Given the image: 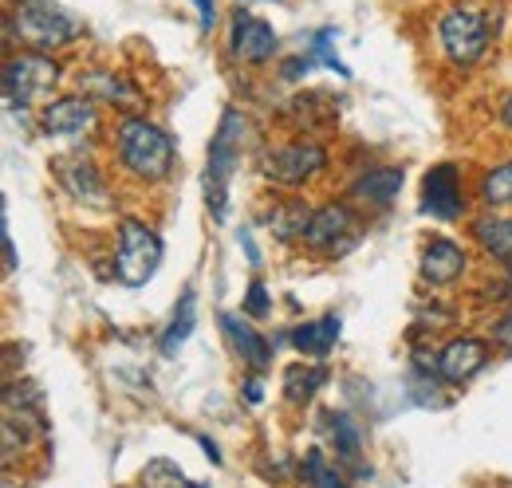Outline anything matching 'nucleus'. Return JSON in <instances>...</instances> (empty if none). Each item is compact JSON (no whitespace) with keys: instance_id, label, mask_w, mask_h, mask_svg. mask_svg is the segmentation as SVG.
<instances>
[{"instance_id":"f257e3e1","label":"nucleus","mask_w":512,"mask_h":488,"mask_svg":"<svg viewBox=\"0 0 512 488\" xmlns=\"http://www.w3.org/2000/svg\"><path fill=\"white\" fill-rule=\"evenodd\" d=\"M245 130L249 122L237 107H229L221 122H217V134L209 142V162H205V205L217 221H225V205H229V182L241 166V146H245Z\"/></svg>"},{"instance_id":"f03ea898","label":"nucleus","mask_w":512,"mask_h":488,"mask_svg":"<svg viewBox=\"0 0 512 488\" xmlns=\"http://www.w3.org/2000/svg\"><path fill=\"white\" fill-rule=\"evenodd\" d=\"M119 158L134 178L162 182L174 170V142L162 126H154L142 115H130L119 122Z\"/></svg>"},{"instance_id":"7ed1b4c3","label":"nucleus","mask_w":512,"mask_h":488,"mask_svg":"<svg viewBox=\"0 0 512 488\" xmlns=\"http://www.w3.org/2000/svg\"><path fill=\"white\" fill-rule=\"evenodd\" d=\"M12 32L20 36V44H28V52H60L67 44H75L83 36V24L52 0H24L12 12Z\"/></svg>"},{"instance_id":"20e7f679","label":"nucleus","mask_w":512,"mask_h":488,"mask_svg":"<svg viewBox=\"0 0 512 488\" xmlns=\"http://www.w3.org/2000/svg\"><path fill=\"white\" fill-rule=\"evenodd\" d=\"M158 264H162V241H158V233L150 225L127 217L119 225V252H115V276H119V284L142 288L146 280H154Z\"/></svg>"},{"instance_id":"39448f33","label":"nucleus","mask_w":512,"mask_h":488,"mask_svg":"<svg viewBox=\"0 0 512 488\" xmlns=\"http://www.w3.org/2000/svg\"><path fill=\"white\" fill-rule=\"evenodd\" d=\"M60 79V63L48 52H28V56H12L4 67V99L8 107H28L40 103Z\"/></svg>"},{"instance_id":"423d86ee","label":"nucleus","mask_w":512,"mask_h":488,"mask_svg":"<svg viewBox=\"0 0 512 488\" xmlns=\"http://www.w3.org/2000/svg\"><path fill=\"white\" fill-rule=\"evenodd\" d=\"M438 44L457 67H469L485 56L489 48V24L473 8H449L438 20Z\"/></svg>"},{"instance_id":"0eeeda50","label":"nucleus","mask_w":512,"mask_h":488,"mask_svg":"<svg viewBox=\"0 0 512 488\" xmlns=\"http://www.w3.org/2000/svg\"><path fill=\"white\" fill-rule=\"evenodd\" d=\"M323 166H327V150L320 142H280L260 158V174L276 185L312 182Z\"/></svg>"},{"instance_id":"6e6552de","label":"nucleus","mask_w":512,"mask_h":488,"mask_svg":"<svg viewBox=\"0 0 512 488\" xmlns=\"http://www.w3.org/2000/svg\"><path fill=\"white\" fill-rule=\"evenodd\" d=\"M355 241H359V217L339 201L320 205L308 221V233H304V244L320 256H343L355 248Z\"/></svg>"},{"instance_id":"1a4fd4ad","label":"nucleus","mask_w":512,"mask_h":488,"mask_svg":"<svg viewBox=\"0 0 512 488\" xmlns=\"http://www.w3.org/2000/svg\"><path fill=\"white\" fill-rule=\"evenodd\" d=\"M280 48V36L268 20H260L253 12H241L233 16V28H229V52L245 63H268Z\"/></svg>"},{"instance_id":"9d476101","label":"nucleus","mask_w":512,"mask_h":488,"mask_svg":"<svg viewBox=\"0 0 512 488\" xmlns=\"http://www.w3.org/2000/svg\"><path fill=\"white\" fill-rule=\"evenodd\" d=\"M422 209L430 217H438V221L461 217L465 197H461V174H457V166L442 162V166H434L426 174V182H422Z\"/></svg>"},{"instance_id":"9b49d317","label":"nucleus","mask_w":512,"mask_h":488,"mask_svg":"<svg viewBox=\"0 0 512 488\" xmlns=\"http://www.w3.org/2000/svg\"><path fill=\"white\" fill-rule=\"evenodd\" d=\"M95 122H99L95 103H91V99H79V95L48 103V107H44V115H40L44 134H52V138H79V134L95 130Z\"/></svg>"},{"instance_id":"f8f14e48","label":"nucleus","mask_w":512,"mask_h":488,"mask_svg":"<svg viewBox=\"0 0 512 488\" xmlns=\"http://www.w3.org/2000/svg\"><path fill=\"white\" fill-rule=\"evenodd\" d=\"M56 174H60V185H64L75 201H83V205H91V209H107V205H111L107 182H103V174L95 170L91 158H60Z\"/></svg>"},{"instance_id":"ddd939ff","label":"nucleus","mask_w":512,"mask_h":488,"mask_svg":"<svg viewBox=\"0 0 512 488\" xmlns=\"http://www.w3.org/2000/svg\"><path fill=\"white\" fill-rule=\"evenodd\" d=\"M485 359H489L485 343L461 335V339H449L446 347H442V355H438V374L446 378L449 386H461V382H469V378L485 366Z\"/></svg>"},{"instance_id":"4468645a","label":"nucleus","mask_w":512,"mask_h":488,"mask_svg":"<svg viewBox=\"0 0 512 488\" xmlns=\"http://www.w3.org/2000/svg\"><path fill=\"white\" fill-rule=\"evenodd\" d=\"M461 272H465V252H461V244L457 241L438 237V241H430L426 248H422V280H426V284L446 288V284H453Z\"/></svg>"},{"instance_id":"2eb2a0df","label":"nucleus","mask_w":512,"mask_h":488,"mask_svg":"<svg viewBox=\"0 0 512 488\" xmlns=\"http://www.w3.org/2000/svg\"><path fill=\"white\" fill-rule=\"evenodd\" d=\"M221 327H225V335H229V343H233V351H237V359L241 363H249L253 370H264V366L272 363V347H268V339L253 331L241 315H221Z\"/></svg>"},{"instance_id":"dca6fc26","label":"nucleus","mask_w":512,"mask_h":488,"mask_svg":"<svg viewBox=\"0 0 512 488\" xmlns=\"http://www.w3.org/2000/svg\"><path fill=\"white\" fill-rule=\"evenodd\" d=\"M312 213H316V209H308V201L292 197V201L272 205V209H268V217H264V225H268V233H272L276 241L292 244V241H304Z\"/></svg>"},{"instance_id":"f3484780","label":"nucleus","mask_w":512,"mask_h":488,"mask_svg":"<svg viewBox=\"0 0 512 488\" xmlns=\"http://www.w3.org/2000/svg\"><path fill=\"white\" fill-rule=\"evenodd\" d=\"M339 331H343L339 315H323L316 323H300V327L292 331V343H296V351H304L308 359H327L331 347H335V339H339Z\"/></svg>"},{"instance_id":"a211bd4d","label":"nucleus","mask_w":512,"mask_h":488,"mask_svg":"<svg viewBox=\"0 0 512 488\" xmlns=\"http://www.w3.org/2000/svg\"><path fill=\"white\" fill-rule=\"evenodd\" d=\"M398 189H402V170H371L351 185V197L371 209H386L398 197Z\"/></svg>"},{"instance_id":"6ab92c4d","label":"nucleus","mask_w":512,"mask_h":488,"mask_svg":"<svg viewBox=\"0 0 512 488\" xmlns=\"http://www.w3.org/2000/svg\"><path fill=\"white\" fill-rule=\"evenodd\" d=\"M327 429H331V437H335L339 461H343V465H351L359 477H371V465H367V469L359 465V445H363V437H359V426L351 422V414L331 410V414H327Z\"/></svg>"},{"instance_id":"aec40b11","label":"nucleus","mask_w":512,"mask_h":488,"mask_svg":"<svg viewBox=\"0 0 512 488\" xmlns=\"http://www.w3.org/2000/svg\"><path fill=\"white\" fill-rule=\"evenodd\" d=\"M473 241L481 244L489 256L497 260H512V217H481L473 221Z\"/></svg>"},{"instance_id":"412c9836","label":"nucleus","mask_w":512,"mask_h":488,"mask_svg":"<svg viewBox=\"0 0 512 488\" xmlns=\"http://www.w3.org/2000/svg\"><path fill=\"white\" fill-rule=\"evenodd\" d=\"M83 91H87V99H103V103H119V107H134L138 103V91L130 87L123 75H111V71H91L83 79Z\"/></svg>"},{"instance_id":"4be33fe9","label":"nucleus","mask_w":512,"mask_h":488,"mask_svg":"<svg viewBox=\"0 0 512 488\" xmlns=\"http://www.w3.org/2000/svg\"><path fill=\"white\" fill-rule=\"evenodd\" d=\"M193 327H197V292L190 288V292H182V300L174 307V319L162 335V355H178V347L190 339Z\"/></svg>"},{"instance_id":"5701e85b","label":"nucleus","mask_w":512,"mask_h":488,"mask_svg":"<svg viewBox=\"0 0 512 488\" xmlns=\"http://www.w3.org/2000/svg\"><path fill=\"white\" fill-rule=\"evenodd\" d=\"M323 382H327V370L323 366H288V374H284V394H288V402H296V406H304V402H312L316 398V390H320Z\"/></svg>"},{"instance_id":"b1692460","label":"nucleus","mask_w":512,"mask_h":488,"mask_svg":"<svg viewBox=\"0 0 512 488\" xmlns=\"http://www.w3.org/2000/svg\"><path fill=\"white\" fill-rule=\"evenodd\" d=\"M481 201L493 205V209L512 205V162L497 166V170H489V174L481 178Z\"/></svg>"},{"instance_id":"393cba45","label":"nucleus","mask_w":512,"mask_h":488,"mask_svg":"<svg viewBox=\"0 0 512 488\" xmlns=\"http://www.w3.org/2000/svg\"><path fill=\"white\" fill-rule=\"evenodd\" d=\"M142 488H197V485L186 481V473H182L174 461L158 457V461H150V465L142 469Z\"/></svg>"},{"instance_id":"a878e982","label":"nucleus","mask_w":512,"mask_h":488,"mask_svg":"<svg viewBox=\"0 0 512 488\" xmlns=\"http://www.w3.org/2000/svg\"><path fill=\"white\" fill-rule=\"evenodd\" d=\"M304 469H308V481H312V488H343V481H339V473L323 461L320 449H312L308 457H304Z\"/></svg>"},{"instance_id":"bb28decb","label":"nucleus","mask_w":512,"mask_h":488,"mask_svg":"<svg viewBox=\"0 0 512 488\" xmlns=\"http://www.w3.org/2000/svg\"><path fill=\"white\" fill-rule=\"evenodd\" d=\"M331 40H335V32H331V28H323L320 36H316V56H320V60L327 63L331 71H339V75H351V67H347V63H343L339 56H335V52H331Z\"/></svg>"},{"instance_id":"cd10ccee","label":"nucleus","mask_w":512,"mask_h":488,"mask_svg":"<svg viewBox=\"0 0 512 488\" xmlns=\"http://www.w3.org/2000/svg\"><path fill=\"white\" fill-rule=\"evenodd\" d=\"M268 292H264V284H253V292H249V304H245V311L249 315H268Z\"/></svg>"},{"instance_id":"c85d7f7f","label":"nucleus","mask_w":512,"mask_h":488,"mask_svg":"<svg viewBox=\"0 0 512 488\" xmlns=\"http://www.w3.org/2000/svg\"><path fill=\"white\" fill-rule=\"evenodd\" d=\"M493 339H497V343L512 355V315H505V319L493 327Z\"/></svg>"},{"instance_id":"c756f323","label":"nucleus","mask_w":512,"mask_h":488,"mask_svg":"<svg viewBox=\"0 0 512 488\" xmlns=\"http://www.w3.org/2000/svg\"><path fill=\"white\" fill-rule=\"evenodd\" d=\"M308 67H312V60H288L284 75H288V79H300V75H308Z\"/></svg>"},{"instance_id":"7c9ffc66","label":"nucleus","mask_w":512,"mask_h":488,"mask_svg":"<svg viewBox=\"0 0 512 488\" xmlns=\"http://www.w3.org/2000/svg\"><path fill=\"white\" fill-rule=\"evenodd\" d=\"M197 4V12H201V28H209L213 24V0H193Z\"/></svg>"},{"instance_id":"2f4dec72","label":"nucleus","mask_w":512,"mask_h":488,"mask_svg":"<svg viewBox=\"0 0 512 488\" xmlns=\"http://www.w3.org/2000/svg\"><path fill=\"white\" fill-rule=\"evenodd\" d=\"M241 241H245V252H249V264H260V252H256V244H253V237H249V233H241Z\"/></svg>"},{"instance_id":"473e14b6","label":"nucleus","mask_w":512,"mask_h":488,"mask_svg":"<svg viewBox=\"0 0 512 488\" xmlns=\"http://www.w3.org/2000/svg\"><path fill=\"white\" fill-rule=\"evenodd\" d=\"M4 256H8V268H16V248H12V233L4 229Z\"/></svg>"},{"instance_id":"72a5a7b5","label":"nucleus","mask_w":512,"mask_h":488,"mask_svg":"<svg viewBox=\"0 0 512 488\" xmlns=\"http://www.w3.org/2000/svg\"><path fill=\"white\" fill-rule=\"evenodd\" d=\"M260 394H264V390H260V382H256V378H249V386H245V398H249V402H260Z\"/></svg>"},{"instance_id":"f704fd0d","label":"nucleus","mask_w":512,"mask_h":488,"mask_svg":"<svg viewBox=\"0 0 512 488\" xmlns=\"http://www.w3.org/2000/svg\"><path fill=\"white\" fill-rule=\"evenodd\" d=\"M501 122H505V126L512 130V95L505 99V103H501Z\"/></svg>"},{"instance_id":"c9c22d12","label":"nucleus","mask_w":512,"mask_h":488,"mask_svg":"<svg viewBox=\"0 0 512 488\" xmlns=\"http://www.w3.org/2000/svg\"><path fill=\"white\" fill-rule=\"evenodd\" d=\"M201 449H205V453H209V461H221V453H217V445H213V441H209V437H201Z\"/></svg>"},{"instance_id":"e433bc0d","label":"nucleus","mask_w":512,"mask_h":488,"mask_svg":"<svg viewBox=\"0 0 512 488\" xmlns=\"http://www.w3.org/2000/svg\"><path fill=\"white\" fill-rule=\"evenodd\" d=\"M505 288H509V300H512V260H509V280H505Z\"/></svg>"}]
</instances>
